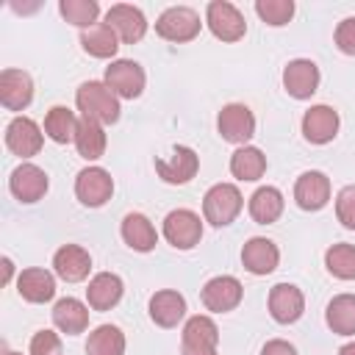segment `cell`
<instances>
[{"label":"cell","mask_w":355,"mask_h":355,"mask_svg":"<svg viewBox=\"0 0 355 355\" xmlns=\"http://www.w3.org/2000/svg\"><path fill=\"white\" fill-rule=\"evenodd\" d=\"M78 111L83 114V119H94L100 125H114L119 119V97L108 89V83L100 80H86L80 83L78 94H75Z\"/></svg>","instance_id":"1"},{"label":"cell","mask_w":355,"mask_h":355,"mask_svg":"<svg viewBox=\"0 0 355 355\" xmlns=\"http://www.w3.org/2000/svg\"><path fill=\"white\" fill-rule=\"evenodd\" d=\"M241 208H244V197H241L239 186H233V183H216L202 197V216L214 227L230 225L241 214Z\"/></svg>","instance_id":"2"},{"label":"cell","mask_w":355,"mask_h":355,"mask_svg":"<svg viewBox=\"0 0 355 355\" xmlns=\"http://www.w3.org/2000/svg\"><path fill=\"white\" fill-rule=\"evenodd\" d=\"M202 22H200V14L189 6H172L166 8L158 19H155V33L166 42H191L197 33H200Z\"/></svg>","instance_id":"3"},{"label":"cell","mask_w":355,"mask_h":355,"mask_svg":"<svg viewBox=\"0 0 355 355\" xmlns=\"http://www.w3.org/2000/svg\"><path fill=\"white\" fill-rule=\"evenodd\" d=\"M219 327L211 316H191L183 324L180 336V355H219Z\"/></svg>","instance_id":"4"},{"label":"cell","mask_w":355,"mask_h":355,"mask_svg":"<svg viewBox=\"0 0 355 355\" xmlns=\"http://www.w3.org/2000/svg\"><path fill=\"white\" fill-rule=\"evenodd\" d=\"M164 239L175 247V250H191L200 244L202 239V222L194 211L189 208H178L169 211L164 219Z\"/></svg>","instance_id":"5"},{"label":"cell","mask_w":355,"mask_h":355,"mask_svg":"<svg viewBox=\"0 0 355 355\" xmlns=\"http://www.w3.org/2000/svg\"><path fill=\"white\" fill-rule=\"evenodd\" d=\"M205 22L211 28V33L222 42H239L247 33V22L241 17V11L227 3V0H214L205 8Z\"/></svg>","instance_id":"6"},{"label":"cell","mask_w":355,"mask_h":355,"mask_svg":"<svg viewBox=\"0 0 355 355\" xmlns=\"http://www.w3.org/2000/svg\"><path fill=\"white\" fill-rule=\"evenodd\" d=\"M114 194V178L103 166H86L75 178V197L86 208H100Z\"/></svg>","instance_id":"7"},{"label":"cell","mask_w":355,"mask_h":355,"mask_svg":"<svg viewBox=\"0 0 355 355\" xmlns=\"http://www.w3.org/2000/svg\"><path fill=\"white\" fill-rule=\"evenodd\" d=\"M216 128H219V136L230 144H247L252 136H255V116L247 105L241 103H230L219 111L216 116Z\"/></svg>","instance_id":"8"},{"label":"cell","mask_w":355,"mask_h":355,"mask_svg":"<svg viewBox=\"0 0 355 355\" xmlns=\"http://www.w3.org/2000/svg\"><path fill=\"white\" fill-rule=\"evenodd\" d=\"M105 83L108 89L116 94V97H125V100H136L141 92H144V69L130 61V58H119V61H111L105 67Z\"/></svg>","instance_id":"9"},{"label":"cell","mask_w":355,"mask_h":355,"mask_svg":"<svg viewBox=\"0 0 355 355\" xmlns=\"http://www.w3.org/2000/svg\"><path fill=\"white\" fill-rule=\"evenodd\" d=\"M202 305L214 313H227L233 308H239L241 297H244V288L241 283L233 277V275H219V277H211L205 286H202Z\"/></svg>","instance_id":"10"},{"label":"cell","mask_w":355,"mask_h":355,"mask_svg":"<svg viewBox=\"0 0 355 355\" xmlns=\"http://www.w3.org/2000/svg\"><path fill=\"white\" fill-rule=\"evenodd\" d=\"M42 128L31 116H14L6 128V147L19 158H33L42 150Z\"/></svg>","instance_id":"11"},{"label":"cell","mask_w":355,"mask_h":355,"mask_svg":"<svg viewBox=\"0 0 355 355\" xmlns=\"http://www.w3.org/2000/svg\"><path fill=\"white\" fill-rule=\"evenodd\" d=\"M105 25L119 36V42L125 44H133L139 42L144 33H147V19L141 14V8L136 6H128V3H116L108 8L105 14Z\"/></svg>","instance_id":"12"},{"label":"cell","mask_w":355,"mask_h":355,"mask_svg":"<svg viewBox=\"0 0 355 355\" xmlns=\"http://www.w3.org/2000/svg\"><path fill=\"white\" fill-rule=\"evenodd\" d=\"M200 169V158L191 147H175L169 158H158L155 161V172L161 175L164 183H172V186H183L189 183Z\"/></svg>","instance_id":"13"},{"label":"cell","mask_w":355,"mask_h":355,"mask_svg":"<svg viewBox=\"0 0 355 355\" xmlns=\"http://www.w3.org/2000/svg\"><path fill=\"white\" fill-rule=\"evenodd\" d=\"M47 175L36 164H19L8 178V189L19 202H39L47 194Z\"/></svg>","instance_id":"14"},{"label":"cell","mask_w":355,"mask_h":355,"mask_svg":"<svg viewBox=\"0 0 355 355\" xmlns=\"http://www.w3.org/2000/svg\"><path fill=\"white\" fill-rule=\"evenodd\" d=\"M269 313L280 324H291L305 313V297L294 283H277L269 291Z\"/></svg>","instance_id":"15"},{"label":"cell","mask_w":355,"mask_h":355,"mask_svg":"<svg viewBox=\"0 0 355 355\" xmlns=\"http://www.w3.org/2000/svg\"><path fill=\"white\" fill-rule=\"evenodd\" d=\"M283 86L291 97L308 100L319 89V67L308 58H294L283 69Z\"/></svg>","instance_id":"16"},{"label":"cell","mask_w":355,"mask_h":355,"mask_svg":"<svg viewBox=\"0 0 355 355\" xmlns=\"http://www.w3.org/2000/svg\"><path fill=\"white\" fill-rule=\"evenodd\" d=\"M294 200H297V205L302 211H319V208H324L327 200H330V180H327V175L324 172H316V169L302 172L297 178V183H294Z\"/></svg>","instance_id":"17"},{"label":"cell","mask_w":355,"mask_h":355,"mask_svg":"<svg viewBox=\"0 0 355 355\" xmlns=\"http://www.w3.org/2000/svg\"><path fill=\"white\" fill-rule=\"evenodd\" d=\"M33 100V80L22 69H3L0 72V103L8 111H22Z\"/></svg>","instance_id":"18"},{"label":"cell","mask_w":355,"mask_h":355,"mask_svg":"<svg viewBox=\"0 0 355 355\" xmlns=\"http://www.w3.org/2000/svg\"><path fill=\"white\" fill-rule=\"evenodd\" d=\"M53 269L67 283H80L92 272V255L78 244H64L53 255Z\"/></svg>","instance_id":"19"},{"label":"cell","mask_w":355,"mask_h":355,"mask_svg":"<svg viewBox=\"0 0 355 355\" xmlns=\"http://www.w3.org/2000/svg\"><path fill=\"white\" fill-rule=\"evenodd\" d=\"M338 133V114L330 105H311L302 116V136L311 144H327Z\"/></svg>","instance_id":"20"},{"label":"cell","mask_w":355,"mask_h":355,"mask_svg":"<svg viewBox=\"0 0 355 355\" xmlns=\"http://www.w3.org/2000/svg\"><path fill=\"white\" fill-rule=\"evenodd\" d=\"M277 261H280V250L272 239L255 236L241 247V263L252 275H272L277 269Z\"/></svg>","instance_id":"21"},{"label":"cell","mask_w":355,"mask_h":355,"mask_svg":"<svg viewBox=\"0 0 355 355\" xmlns=\"http://www.w3.org/2000/svg\"><path fill=\"white\" fill-rule=\"evenodd\" d=\"M122 277L114 275V272H100L89 280V288H86V300L94 311H111L119 300H122Z\"/></svg>","instance_id":"22"},{"label":"cell","mask_w":355,"mask_h":355,"mask_svg":"<svg viewBox=\"0 0 355 355\" xmlns=\"http://www.w3.org/2000/svg\"><path fill=\"white\" fill-rule=\"evenodd\" d=\"M186 316V300L180 291L164 288L150 297V319L158 327H178V322Z\"/></svg>","instance_id":"23"},{"label":"cell","mask_w":355,"mask_h":355,"mask_svg":"<svg viewBox=\"0 0 355 355\" xmlns=\"http://www.w3.org/2000/svg\"><path fill=\"white\" fill-rule=\"evenodd\" d=\"M17 291L28 302H36V305L39 302H50L53 294H55V277L47 269H39V266L22 269V275L17 280Z\"/></svg>","instance_id":"24"},{"label":"cell","mask_w":355,"mask_h":355,"mask_svg":"<svg viewBox=\"0 0 355 355\" xmlns=\"http://www.w3.org/2000/svg\"><path fill=\"white\" fill-rule=\"evenodd\" d=\"M53 324L67 336H78L89 327V308L75 297H64L53 308Z\"/></svg>","instance_id":"25"},{"label":"cell","mask_w":355,"mask_h":355,"mask_svg":"<svg viewBox=\"0 0 355 355\" xmlns=\"http://www.w3.org/2000/svg\"><path fill=\"white\" fill-rule=\"evenodd\" d=\"M122 239L130 250L136 252H150L158 241V233L153 227V222L144 214H128L122 219Z\"/></svg>","instance_id":"26"},{"label":"cell","mask_w":355,"mask_h":355,"mask_svg":"<svg viewBox=\"0 0 355 355\" xmlns=\"http://www.w3.org/2000/svg\"><path fill=\"white\" fill-rule=\"evenodd\" d=\"M283 205H286V202H283L280 189H275V186H261V189H255V194L250 197V216H252L258 225H272V222L280 219Z\"/></svg>","instance_id":"27"},{"label":"cell","mask_w":355,"mask_h":355,"mask_svg":"<svg viewBox=\"0 0 355 355\" xmlns=\"http://www.w3.org/2000/svg\"><path fill=\"white\" fill-rule=\"evenodd\" d=\"M327 327L338 336H352L355 333V294H336L327 302L324 311Z\"/></svg>","instance_id":"28"},{"label":"cell","mask_w":355,"mask_h":355,"mask_svg":"<svg viewBox=\"0 0 355 355\" xmlns=\"http://www.w3.org/2000/svg\"><path fill=\"white\" fill-rule=\"evenodd\" d=\"M80 44L94 58H114L119 50V36L105 22H97L89 31H80Z\"/></svg>","instance_id":"29"},{"label":"cell","mask_w":355,"mask_h":355,"mask_svg":"<svg viewBox=\"0 0 355 355\" xmlns=\"http://www.w3.org/2000/svg\"><path fill=\"white\" fill-rule=\"evenodd\" d=\"M230 172H233L236 180L252 183V180H258V178L266 172V155H263L258 147L244 144V147H239V150L230 155Z\"/></svg>","instance_id":"30"},{"label":"cell","mask_w":355,"mask_h":355,"mask_svg":"<svg viewBox=\"0 0 355 355\" xmlns=\"http://www.w3.org/2000/svg\"><path fill=\"white\" fill-rule=\"evenodd\" d=\"M78 116L75 111H69L67 105H53L44 116V133L55 141V144H67V141H75V133H78Z\"/></svg>","instance_id":"31"},{"label":"cell","mask_w":355,"mask_h":355,"mask_svg":"<svg viewBox=\"0 0 355 355\" xmlns=\"http://www.w3.org/2000/svg\"><path fill=\"white\" fill-rule=\"evenodd\" d=\"M75 147L78 155L86 161H97L105 153V130L100 122L94 119H80L78 122V133H75Z\"/></svg>","instance_id":"32"},{"label":"cell","mask_w":355,"mask_h":355,"mask_svg":"<svg viewBox=\"0 0 355 355\" xmlns=\"http://www.w3.org/2000/svg\"><path fill=\"white\" fill-rule=\"evenodd\" d=\"M86 355H125V333L116 324H100L89 333Z\"/></svg>","instance_id":"33"},{"label":"cell","mask_w":355,"mask_h":355,"mask_svg":"<svg viewBox=\"0 0 355 355\" xmlns=\"http://www.w3.org/2000/svg\"><path fill=\"white\" fill-rule=\"evenodd\" d=\"M324 266L338 280H355V247L352 244H333L324 252Z\"/></svg>","instance_id":"34"},{"label":"cell","mask_w":355,"mask_h":355,"mask_svg":"<svg viewBox=\"0 0 355 355\" xmlns=\"http://www.w3.org/2000/svg\"><path fill=\"white\" fill-rule=\"evenodd\" d=\"M58 11L67 22L89 31L92 25H97V17H100V6L94 0H61L58 3Z\"/></svg>","instance_id":"35"},{"label":"cell","mask_w":355,"mask_h":355,"mask_svg":"<svg viewBox=\"0 0 355 355\" xmlns=\"http://www.w3.org/2000/svg\"><path fill=\"white\" fill-rule=\"evenodd\" d=\"M255 14L272 25V28H280L286 25L291 17H294V3L291 0H258L255 3Z\"/></svg>","instance_id":"36"},{"label":"cell","mask_w":355,"mask_h":355,"mask_svg":"<svg viewBox=\"0 0 355 355\" xmlns=\"http://www.w3.org/2000/svg\"><path fill=\"white\" fill-rule=\"evenodd\" d=\"M336 216L347 230H355V186H344L336 197Z\"/></svg>","instance_id":"37"},{"label":"cell","mask_w":355,"mask_h":355,"mask_svg":"<svg viewBox=\"0 0 355 355\" xmlns=\"http://www.w3.org/2000/svg\"><path fill=\"white\" fill-rule=\"evenodd\" d=\"M31 355H64L61 338L53 330H39L31 338Z\"/></svg>","instance_id":"38"},{"label":"cell","mask_w":355,"mask_h":355,"mask_svg":"<svg viewBox=\"0 0 355 355\" xmlns=\"http://www.w3.org/2000/svg\"><path fill=\"white\" fill-rule=\"evenodd\" d=\"M336 47L344 55H355V17H347L336 28Z\"/></svg>","instance_id":"39"},{"label":"cell","mask_w":355,"mask_h":355,"mask_svg":"<svg viewBox=\"0 0 355 355\" xmlns=\"http://www.w3.org/2000/svg\"><path fill=\"white\" fill-rule=\"evenodd\" d=\"M261 355H297V349L288 341H283V338H272V341L263 344Z\"/></svg>","instance_id":"40"},{"label":"cell","mask_w":355,"mask_h":355,"mask_svg":"<svg viewBox=\"0 0 355 355\" xmlns=\"http://www.w3.org/2000/svg\"><path fill=\"white\" fill-rule=\"evenodd\" d=\"M338 355H355V341H352V344H344V347L338 349Z\"/></svg>","instance_id":"41"},{"label":"cell","mask_w":355,"mask_h":355,"mask_svg":"<svg viewBox=\"0 0 355 355\" xmlns=\"http://www.w3.org/2000/svg\"><path fill=\"white\" fill-rule=\"evenodd\" d=\"M3 355H19V352H11V349H6V352H3Z\"/></svg>","instance_id":"42"}]
</instances>
